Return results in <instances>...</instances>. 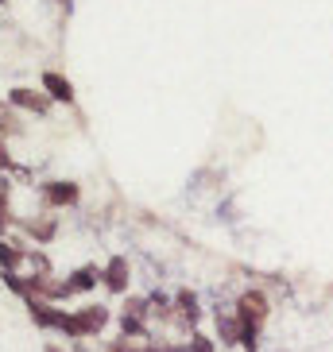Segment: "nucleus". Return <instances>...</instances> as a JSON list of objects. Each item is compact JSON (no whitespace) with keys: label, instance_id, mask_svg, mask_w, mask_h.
<instances>
[{"label":"nucleus","instance_id":"obj_1","mask_svg":"<svg viewBox=\"0 0 333 352\" xmlns=\"http://www.w3.org/2000/svg\"><path fill=\"white\" fill-rule=\"evenodd\" d=\"M128 279H132V271H128V259H125V256H113V259L101 267V283L113 290V294H125V290H128Z\"/></svg>","mask_w":333,"mask_h":352},{"label":"nucleus","instance_id":"obj_2","mask_svg":"<svg viewBox=\"0 0 333 352\" xmlns=\"http://www.w3.org/2000/svg\"><path fill=\"white\" fill-rule=\"evenodd\" d=\"M78 314V329H82V337H94V333H101L105 325H109V310L105 306H82Z\"/></svg>","mask_w":333,"mask_h":352},{"label":"nucleus","instance_id":"obj_3","mask_svg":"<svg viewBox=\"0 0 333 352\" xmlns=\"http://www.w3.org/2000/svg\"><path fill=\"white\" fill-rule=\"evenodd\" d=\"M217 337H221V344H240L244 341V325H240V318L233 310H225V314L217 310Z\"/></svg>","mask_w":333,"mask_h":352},{"label":"nucleus","instance_id":"obj_4","mask_svg":"<svg viewBox=\"0 0 333 352\" xmlns=\"http://www.w3.org/2000/svg\"><path fill=\"white\" fill-rule=\"evenodd\" d=\"M43 94L51 97V101H66V104H70L74 101V85L66 82L63 74L47 70V74H43Z\"/></svg>","mask_w":333,"mask_h":352},{"label":"nucleus","instance_id":"obj_5","mask_svg":"<svg viewBox=\"0 0 333 352\" xmlns=\"http://www.w3.org/2000/svg\"><path fill=\"white\" fill-rule=\"evenodd\" d=\"M43 197H47V206H74L78 186L74 182H43Z\"/></svg>","mask_w":333,"mask_h":352},{"label":"nucleus","instance_id":"obj_6","mask_svg":"<svg viewBox=\"0 0 333 352\" xmlns=\"http://www.w3.org/2000/svg\"><path fill=\"white\" fill-rule=\"evenodd\" d=\"M8 101L16 104V109H32V113H47V109H51V97L35 94V89H12Z\"/></svg>","mask_w":333,"mask_h":352},{"label":"nucleus","instance_id":"obj_7","mask_svg":"<svg viewBox=\"0 0 333 352\" xmlns=\"http://www.w3.org/2000/svg\"><path fill=\"white\" fill-rule=\"evenodd\" d=\"M97 279H101V271H97L94 263H89V267H78L66 283H70V294H82V290H94V287H97Z\"/></svg>","mask_w":333,"mask_h":352},{"label":"nucleus","instance_id":"obj_8","mask_svg":"<svg viewBox=\"0 0 333 352\" xmlns=\"http://www.w3.org/2000/svg\"><path fill=\"white\" fill-rule=\"evenodd\" d=\"M175 306H178V318H182V321H190V325H194V321L202 318L198 298H194V290H178V294H175Z\"/></svg>","mask_w":333,"mask_h":352},{"label":"nucleus","instance_id":"obj_9","mask_svg":"<svg viewBox=\"0 0 333 352\" xmlns=\"http://www.w3.org/2000/svg\"><path fill=\"white\" fill-rule=\"evenodd\" d=\"M20 259H28V252L12 248V244H4V240H0V267H4V271H12L16 263H20Z\"/></svg>","mask_w":333,"mask_h":352},{"label":"nucleus","instance_id":"obj_10","mask_svg":"<svg viewBox=\"0 0 333 352\" xmlns=\"http://www.w3.org/2000/svg\"><path fill=\"white\" fill-rule=\"evenodd\" d=\"M120 329H125V333H132V337H147L144 318H132V314H120Z\"/></svg>","mask_w":333,"mask_h":352},{"label":"nucleus","instance_id":"obj_11","mask_svg":"<svg viewBox=\"0 0 333 352\" xmlns=\"http://www.w3.org/2000/svg\"><path fill=\"white\" fill-rule=\"evenodd\" d=\"M190 352H213V341L202 337V333H194V337H190Z\"/></svg>","mask_w":333,"mask_h":352},{"label":"nucleus","instance_id":"obj_12","mask_svg":"<svg viewBox=\"0 0 333 352\" xmlns=\"http://www.w3.org/2000/svg\"><path fill=\"white\" fill-rule=\"evenodd\" d=\"M0 132H16V116H12L4 104H0Z\"/></svg>","mask_w":333,"mask_h":352},{"label":"nucleus","instance_id":"obj_13","mask_svg":"<svg viewBox=\"0 0 333 352\" xmlns=\"http://www.w3.org/2000/svg\"><path fill=\"white\" fill-rule=\"evenodd\" d=\"M0 170H12V155H8V147H4V140H0Z\"/></svg>","mask_w":333,"mask_h":352},{"label":"nucleus","instance_id":"obj_14","mask_svg":"<svg viewBox=\"0 0 333 352\" xmlns=\"http://www.w3.org/2000/svg\"><path fill=\"white\" fill-rule=\"evenodd\" d=\"M163 352H190V344H166Z\"/></svg>","mask_w":333,"mask_h":352},{"label":"nucleus","instance_id":"obj_15","mask_svg":"<svg viewBox=\"0 0 333 352\" xmlns=\"http://www.w3.org/2000/svg\"><path fill=\"white\" fill-rule=\"evenodd\" d=\"M4 228H8V213H4V209H0V232H4Z\"/></svg>","mask_w":333,"mask_h":352},{"label":"nucleus","instance_id":"obj_16","mask_svg":"<svg viewBox=\"0 0 333 352\" xmlns=\"http://www.w3.org/2000/svg\"><path fill=\"white\" fill-rule=\"evenodd\" d=\"M0 4H4V0H0Z\"/></svg>","mask_w":333,"mask_h":352}]
</instances>
